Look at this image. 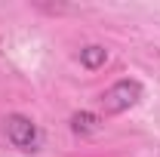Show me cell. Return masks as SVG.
Listing matches in <instances>:
<instances>
[{
  "mask_svg": "<svg viewBox=\"0 0 160 157\" xmlns=\"http://www.w3.org/2000/svg\"><path fill=\"white\" fill-rule=\"evenodd\" d=\"M6 139L22 148V151H37L40 145V129L37 123L31 117H25V114H9L6 117Z\"/></svg>",
  "mask_w": 160,
  "mask_h": 157,
  "instance_id": "7a4b0ae2",
  "label": "cell"
},
{
  "mask_svg": "<svg viewBox=\"0 0 160 157\" xmlns=\"http://www.w3.org/2000/svg\"><path fill=\"white\" fill-rule=\"evenodd\" d=\"M77 59H80V65H83L86 71H99L102 65L108 62V49L99 46V43H89V46H83V49H80Z\"/></svg>",
  "mask_w": 160,
  "mask_h": 157,
  "instance_id": "3957f363",
  "label": "cell"
},
{
  "mask_svg": "<svg viewBox=\"0 0 160 157\" xmlns=\"http://www.w3.org/2000/svg\"><path fill=\"white\" fill-rule=\"evenodd\" d=\"M99 126H102V117L92 114V111H77V114L71 117V129L80 133V136H89V133H96Z\"/></svg>",
  "mask_w": 160,
  "mask_h": 157,
  "instance_id": "277c9868",
  "label": "cell"
},
{
  "mask_svg": "<svg viewBox=\"0 0 160 157\" xmlns=\"http://www.w3.org/2000/svg\"><path fill=\"white\" fill-rule=\"evenodd\" d=\"M139 99H142V83L132 80V77H123L102 93V108H105V114H123Z\"/></svg>",
  "mask_w": 160,
  "mask_h": 157,
  "instance_id": "6da1fadb",
  "label": "cell"
}]
</instances>
